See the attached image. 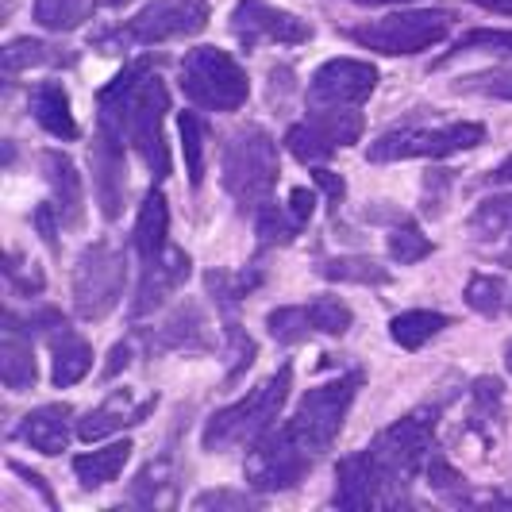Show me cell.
Returning <instances> with one entry per match:
<instances>
[{"label": "cell", "mask_w": 512, "mask_h": 512, "mask_svg": "<svg viewBox=\"0 0 512 512\" xmlns=\"http://www.w3.org/2000/svg\"><path fill=\"white\" fill-rule=\"evenodd\" d=\"M255 505V497H247V493H235V489H208L201 497H193V509H251Z\"/></svg>", "instance_id": "f6af8a7d"}, {"label": "cell", "mask_w": 512, "mask_h": 512, "mask_svg": "<svg viewBox=\"0 0 512 512\" xmlns=\"http://www.w3.org/2000/svg\"><path fill=\"white\" fill-rule=\"evenodd\" d=\"M501 409H505V385L497 378H474V385H470V416H474V424L501 420Z\"/></svg>", "instance_id": "f35d334b"}, {"label": "cell", "mask_w": 512, "mask_h": 512, "mask_svg": "<svg viewBox=\"0 0 512 512\" xmlns=\"http://www.w3.org/2000/svg\"><path fill=\"white\" fill-rule=\"evenodd\" d=\"M289 389H293V370L282 366L274 378H266L262 385H255L243 401L212 412L205 432H201V447L216 455V451H231V447H243V443L262 439L274 428V420L282 416V405H285V397H289Z\"/></svg>", "instance_id": "3957f363"}, {"label": "cell", "mask_w": 512, "mask_h": 512, "mask_svg": "<svg viewBox=\"0 0 512 512\" xmlns=\"http://www.w3.org/2000/svg\"><path fill=\"white\" fill-rule=\"evenodd\" d=\"M455 93L466 97H493V101H512V66H497V70H482V74H466L451 85Z\"/></svg>", "instance_id": "8d00e7d4"}, {"label": "cell", "mask_w": 512, "mask_h": 512, "mask_svg": "<svg viewBox=\"0 0 512 512\" xmlns=\"http://www.w3.org/2000/svg\"><path fill=\"white\" fill-rule=\"evenodd\" d=\"M447 328H451V316L447 312H432V308H409V312H397L389 320L393 343L405 347V351H420L428 339H436Z\"/></svg>", "instance_id": "4316f807"}, {"label": "cell", "mask_w": 512, "mask_h": 512, "mask_svg": "<svg viewBox=\"0 0 512 512\" xmlns=\"http://www.w3.org/2000/svg\"><path fill=\"white\" fill-rule=\"evenodd\" d=\"M231 35L255 51V47H301L312 43V24L297 20L293 12H282L266 0H239L231 8Z\"/></svg>", "instance_id": "4fadbf2b"}, {"label": "cell", "mask_w": 512, "mask_h": 512, "mask_svg": "<svg viewBox=\"0 0 512 512\" xmlns=\"http://www.w3.org/2000/svg\"><path fill=\"white\" fill-rule=\"evenodd\" d=\"M58 62L70 66L74 54H66L54 43H43V39H12L4 47V70H8V77L20 74V70H31V66H58Z\"/></svg>", "instance_id": "f546056e"}, {"label": "cell", "mask_w": 512, "mask_h": 512, "mask_svg": "<svg viewBox=\"0 0 512 512\" xmlns=\"http://www.w3.org/2000/svg\"><path fill=\"white\" fill-rule=\"evenodd\" d=\"M255 231H258V247H285V243H293L305 228L297 224V216L289 208H278L270 201V205H262L255 212Z\"/></svg>", "instance_id": "1f68e13d"}, {"label": "cell", "mask_w": 512, "mask_h": 512, "mask_svg": "<svg viewBox=\"0 0 512 512\" xmlns=\"http://www.w3.org/2000/svg\"><path fill=\"white\" fill-rule=\"evenodd\" d=\"M131 0H97V8H124Z\"/></svg>", "instance_id": "11a10c76"}, {"label": "cell", "mask_w": 512, "mask_h": 512, "mask_svg": "<svg viewBox=\"0 0 512 512\" xmlns=\"http://www.w3.org/2000/svg\"><path fill=\"white\" fill-rule=\"evenodd\" d=\"M424 470H428V486L436 489V493H443L447 501H466V497H462V489H466V478H462L459 470H455V466H451L447 459L432 455V459L424 462Z\"/></svg>", "instance_id": "b9f144b4"}, {"label": "cell", "mask_w": 512, "mask_h": 512, "mask_svg": "<svg viewBox=\"0 0 512 512\" xmlns=\"http://www.w3.org/2000/svg\"><path fill=\"white\" fill-rule=\"evenodd\" d=\"M339 509H370V505H389V482H385L378 459L366 451H355L335 466V497Z\"/></svg>", "instance_id": "9a60e30c"}, {"label": "cell", "mask_w": 512, "mask_h": 512, "mask_svg": "<svg viewBox=\"0 0 512 512\" xmlns=\"http://www.w3.org/2000/svg\"><path fill=\"white\" fill-rule=\"evenodd\" d=\"M189 274H193V258L178 251V247H166V255H158L154 262H143V282L135 289L131 316H147L154 308H162L185 285Z\"/></svg>", "instance_id": "d6986e66"}, {"label": "cell", "mask_w": 512, "mask_h": 512, "mask_svg": "<svg viewBox=\"0 0 512 512\" xmlns=\"http://www.w3.org/2000/svg\"><path fill=\"white\" fill-rule=\"evenodd\" d=\"M470 231L486 243H512V193H493L470 216Z\"/></svg>", "instance_id": "f1b7e54d"}, {"label": "cell", "mask_w": 512, "mask_h": 512, "mask_svg": "<svg viewBox=\"0 0 512 512\" xmlns=\"http://www.w3.org/2000/svg\"><path fill=\"white\" fill-rule=\"evenodd\" d=\"M451 170H432L428 178H424V212L428 216H443V205H447V193H451Z\"/></svg>", "instance_id": "ee69618b"}, {"label": "cell", "mask_w": 512, "mask_h": 512, "mask_svg": "<svg viewBox=\"0 0 512 512\" xmlns=\"http://www.w3.org/2000/svg\"><path fill=\"white\" fill-rule=\"evenodd\" d=\"M131 362V343H116L112 355H108V366H104V378H116L120 370H128Z\"/></svg>", "instance_id": "f907efd6"}, {"label": "cell", "mask_w": 512, "mask_h": 512, "mask_svg": "<svg viewBox=\"0 0 512 512\" xmlns=\"http://www.w3.org/2000/svg\"><path fill=\"white\" fill-rule=\"evenodd\" d=\"M70 405H39L20 420L16 439H24L39 455H62L70 447Z\"/></svg>", "instance_id": "7402d4cb"}, {"label": "cell", "mask_w": 512, "mask_h": 512, "mask_svg": "<svg viewBox=\"0 0 512 512\" xmlns=\"http://www.w3.org/2000/svg\"><path fill=\"white\" fill-rule=\"evenodd\" d=\"M93 0H35L31 16L43 31H74L85 24Z\"/></svg>", "instance_id": "836d02e7"}, {"label": "cell", "mask_w": 512, "mask_h": 512, "mask_svg": "<svg viewBox=\"0 0 512 512\" xmlns=\"http://www.w3.org/2000/svg\"><path fill=\"white\" fill-rule=\"evenodd\" d=\"M308 320H312V328L324 335H347L351 332V324H355V312L347 301H339V297H316L312 305H308Z\"/></svg>", "instance_id": "74e56055"}, {"label": "cell", "mask_w": 512, "mask_h": 512, "mask_svg": "<svg viewBox=\"0 0 512 512\" xmlns=\"http://www.w3.org/2000/svg\"><path fill=\"white\" fill-rule=\"evenodd\" d=\"M220 174H224V189L239 205V212H258L262 205H270V193L282 174L274 135L258 124L231 131L224 154H220Z\"/></svg>", "instance_id": "7a4b0ae2"}, {"label": "cell", "mask_w": 512, "mask_h": 512, "mask_svg": "<svg viewBox=\"0 0 512 512\" xmlns=\"http://www.w3.org/2000/svg\"><path fill=\"white\" fill-rule=\"evenodd\" d=\"M455 27V16L443 12V8H401V12H389L382 20H366L359 27H347L343 35L351 43H359L362 51L374 54H424L439 47Z\"/></svg>", "instance_id": "5b68a950"}, {"label": "cell", "mask_w": 512, "mask_h": 512, "mask_svg": "<svg viewBox=\"0 0 512 512\" xmlns=\"http://www.w3.org/2000/svg\"><path fill=\"white\" fill-rule=\"evenodd\" d=\"M39 166H43V178L51 185L62 228H81L85 224V185H81L74 158L66 151H43L39 154Z\"/></svg>", "instance_id": "ffe728a7"}, {"label": "cell", "mask_w": 512, "mask_h": 512, "mask_svg": "<svg viewBox=\"0 0 512 512\" xmlns=\"http://www.w3.org/2000/svg\"><path fill=\"white\" fill-rule=\"evenodd\" d=\"M31 116L35 124L54 135V139H77V120H74V108H70V93L62 89V81H39L31 89Z\"/></svg>", "instance_id": "603a6c76"}, {"label": "cell", "mask_w": 512, "mask_h": 512, "mask_svg": "<svg viewBox=\"0 0 512 512\" xmlns=\"http://www.w3.org/2000/svg\"><path fill=\"white\" fill-rule=\"evenodd\" d=\"M470 51H489V54H501V58H512V31L474 27V31H466L459 43H455V51L447 54V58H455V54H470Z\"/></svg>", "instance_id": "60d3db41"}, {"label": "cell", "mask_w": 512, "mask_h": 512, "mask_svg": "<svg viewBox=\"0 0 512 512\" xmlns=\"http://www.w3.org/2000/svg\"><path fill=\"white\" fill-rule=\"evenodd\" d=\"M166 235H170V208H166V197L158 189H151L143 208H139V216H135V235H131L135 255L143 262H154L158 255H166V247H170Z\"/></svg>", "instance_id": "cb8c5ba5"}, {"label": "cell", "mask_w": 512, "mask_h": 512, "mask_svg": "<svg viewBox=\"0 0 512 512\" xmlns=\"http://www.w3.org/2000/svg\"><path fill=\"white\" fill-rule=\"evenodd\" d=\"M359 4H409V0H359Z\"/></svg>", "instance_id": "9f6ffc18"}, {"label": "cell", "mask_w": 512, "mask_h": 512, "mask_svg": "<svg viewBox=\"0 0 512 512\" xmlns=\"http://www.w3.org/2000/svg\"><path fill=\"white\" fill-rule=\"evenodd\" d=\"M31 224H35V231H39V239L51 247V251H58V228H62V216H58V208L51 205H39L35 212H31Z\"/></svg>", "instance_id": "bcb514c9"}, {"label": "cell", "mask_w": 512, "mask_h": 512, "mask_svg": "<svg viewBox=\"0 0 512 512\" xmlns=\"http://www.w3.org/2000/svg\"><path fill=\"white\" fill-rule=\"evenodd\" d=\"M178 85L185 101L208 112H239L251 97L247 70L220 47H197L181 58Z\"/></svg>", "instance_id": "8992f818"}, {"label": "cell", "mask_w": 512, "mask_h": 512, "mask_svg": "<svg viewBox=\"0 0 512 512\" xmlns=\"http://www.w3.org/2000/svg\"><path fill=\"white\" fill-rule=\"evenodd\" d=\"M385 247H389V258L401 262V266H412V262H420V258L432 255V239L416 228L412 220L393 224V228H389V239H385Z\"/></svg>", "instance_id": "e575fe53"}, {"label": "cell", "mask_w": 512, "mask_h": 512, "mask_svg": "<svg viewBox=\"0 0 512 512\" xmlns=\"http://www.w3.org/2000/svg\"><path fill=\"white\" fill-rule=\"evenodd\" d=\"M131 439H120V443H108L101 451H85V455H77L74 459V474L77 482L85 489H104L112 486L116 478H120V470L128 466L131 459Z\"/></svg>", "instance_id": "484cf974"}, {"label": "cell", "mask_w": 512, "mask_h": 512, "mask_svg": "<svg viewBox=\"0 0 512 512\" xmlns=\"http://www.w3.org/2000/svg\"><path fill=\"white\" fill-rule=\"evenodd\" d=\"M181 131V154H185V170H189V185L201 189L205 181V124L197 112H181L178 116Z\"/></svg>", "instance_id": "d6a6232c"}, {"label": "cell", "mask_w": 512, "mask_h": 512, "mask_svg": "<svg viewBox=\"0 0 512 512\" xmlns=\"http://www.w3.org/2000/svg\"><path fill=\"white\" fill-rule=\"evenodd\" d=\"M285 208L297 216V224H301V228H308V220H312V212H316V193L305 189V185H297V189L289 193V205Z\"/></svg>", "instance_id": "7dc6e473"}, {"label": "cell", "mask_w": 512, "mask_h": 512, "mask_svg": "<svg viewBox=\"0 0 512 512\" xmlns=\"http://www.w3.org/2000/svg\"><path fill=\"white\" fill-rule=\"evenodd\" d=\"M293 89V70L289 66H274L270 70V97H285Z\"/></svg>", "instance_id": "816d5d0a"}, {"label": "cell", "mask_w": 512, "mask_h": 512, "mask_svg": "<svg viewBox=\"0 0 512 512\" xmlns=\"http://www.w3.org/2000/svg\"><path fill=\"white\" fill-rule=\"evenodd\" d=\"M124 285H128V258L116 251L108 239L89 243L74 266V308L81 320L97 324L112 308L124 301Z\"/></svg>", "instance_id": "9c48e42d"}, {"label": "cell", "mask_w": 512, "mask_h": 512, "mask_svg": "<svg viewBox=\"0 0 512 512\" xmlns=\"http://www.w3.org/2000/svg\"><path fill=\"white\" fill-rule=\"evenodd\" d=\"M505 366H509V374H512V339L505 343Z\"/></svg>", "instance_id": "6f0895ef"}, {"label": "cell", "mask_w": 512, "mask_h": 512, "mask_svg": "<svg viewBox=\"0 0 512 512\" xmlns=\"http://www.w3.org/2000/svg\"><path fill=\"white\" fill-rule=\"evenodd\" d=\"M154 405H158V397L135 401L131 389H116V393L104 397L97 409H89L81 420H77V439L97 443V439L116 436V432H124V428H135V424H143V420L151 416Z\"/></svg>", "instance_id": "ac0fdd59"}, {"label": "cell", "mask_w": 512, "mask_h": 512, "mask_svg": "<svg viewBox=\"0 0 512 512\" xmlns=\"http://www.w3.org/2000/svg\"><path fill=\"white\" fill-rule=\"evenodd\" d=\"M0 378L12 393H24L39 382V366H35V347L31 335L24 332L20 316L8 312L4 316V343H0Z\"/></svg>", "instance_id": "44dd1931"}, {"label": "cell", "mask_w": 512, "mask_h": 512, "mask_svg": "<svg viewBox=\"0 0 512 512\" xmlns=\"http://www.w3.org/2000/svg\"><path fill=\"white\" fill-rule=\"evenodd\" d=\"M131 501L135 505H147V509L174 505V466H170V459H158L139 470V478L131 486Z\"/></svg>", "instance_id": "4dcf8cb0"}, {"label": "cell", "mask_w": 512, "mask_h": 512, "mask_svg": "<svg viewBox=\"0 0 512 512\" xmlns=\"http://www.w3.org/2000/svg\"><path fill=\"white\" fill-rule=\"evenodd\" d=\"M51 355H54L51 382L58 385V389H70V385H77L93 370V347H89V339H81L74 328L54 332Z\"/></svg>", "instance_id": "d4e9b609"}, {"label": "cell", "mask_w": 512, "mask_h": 512, "mask_svg": "<svg viewBox=\"0 0 512 512\" xmlns=\"http://www.w3.org/2000/svg\"><path fill=\"white\" fill-rule=\"evenodd\" d=\"M312 178H316V185L328 193L332 208H339V201L347 197V181L339 178V174H332V170H324V166H316V170H312Z\"/></svg>", "instance_id": "c3c4849f"}, {"label": "cell", "mask_w": 512, "mask_h": 512, "mask_svg": "<svg viewBox=\"0 0 512 512\" xmlns=\"http://www.w3.org/2000/svg\"><path fill=\"white\" fill-rule=\"evenodd\" d=\"M8 470H12V474H20V478H24L27 486H31L35 493H39V497H43V505H47V509H54V505H58V501H54V489L47 486V482H43V474L27 470L24 462H8Z\"/></svg>", "instance_id": "681fc988"}, {"label": "cell", "mask_w": 512, "mask_h": 512, "mask_svg": "<svg viewBox=\"0 0 512 512\" xmlns=\"http://www.w3.org/2000/svg\"><path fill=\"white\" fill-rule=\"evenodd\" d=\"M378 89V70L362 58H328L308 77L305 101L312 112L320 108H359Z\"/></svg>", "instance_id": "5bb4252c"}, {"label": "cell", "mask_w": 512, "mask_h": 512, "mask_svg": "<svg viewBox=\"0 0 512 512\" xmlns=\"http://www.w3.org/2000/svg\"><path fill=\"white\" fill-rule=\"evenodd\" d=\"M4 274H8V282H12V289L20 293V297H31V293H43V285H47V278H43V270L31 262L24 270V258H20V251H8V266H4Z\"/></svg>", "instance_id": "7bdbcfd3"}, {"label": "cell", "mask_w": 512, "mask_h": 512, "mask_svg": "<svg viewBox=\"0 0 512 512\" xmlns=\"http://www.w3.org/2000/svg\"><path fill=\"white\" fill-rule=\"evenodd\" d=\"M143 343H147V351H158V355H166V351H212L216 347L212 324L197 301H181L158 328L143 332Z\"/></svg>", "instance_id": "e0dca14e"}, {"label": "cell", "mask_w": 512, "mask_h": 512, "mask_svg": "<svg viewBox=\"0 0 512 512\" xmlns=\"http://www.w3.org/2000/svg\"><path fill=\"white\" fill-rule=\"evenodd\" d=\"M362 139V116L355 108H320L308 120L293 124L285 131V151L293 154L297 162L316 166L324 158H332L335 151L351 147Z\"/></svg>", "instance_id": "8fae6325"}, {"label": "cell", "mask_w": 512, "mask_h": 512, "mask_svg": "<svg viewBox=\"0 0 512 512\" xmlns=\"http://www.w3.org/2000/svg\"><path fill=\"white\" fill-rule=\"evenodd\" d=\"M362 385V374H343L335 382H324L316 389H308L301 397V405L293 412V420L285 424V432L305 447L308 455H324L332 451L335 436L343 432V420L355 405V393Z\"/></svg>", "instance_id": "52a82bcc"}, {"label": "cell", "mask_w": 512, "mask_h": 512, "mask_svg": "<svg viewBox=\"0 0 512 512\" xmlns=\"http://www.w3.org/2000/svg\"><path fill=\"white\" fill-rule=\"evenodd\" d=\"M308 466H312V455L282 428V432H266L262 439H255L243 474L262 493H282L305 478Z\"/></svg>", "instance_id": "7c38bea8"}, {"label": "cell", "mask_w": 512, "mask_h": 512, "mask_svg": "<svg viewBox=\"0 0 512 512\" xmlns=\"http://www.w3.org/2000/svg\"><path fill=\"white\" fill-rule=\"evenodd\" d=\"M478 8H489V12H501V16H512V0H470Z\"/></svg>", "instance_id": "db71d44e"}, {"label": "cell", "mask_w": 512, "mask_h": 512, "mask_svg": "<svg viewBox=\"0 0 512 512\" xmlns=\"http://www.w3.org/2000/svg\"><path fill=\"white\" fill-rule=\"evenodd\" d=\"M320 278L328 282H351V285H389V270L382 262H374L370 255H339L324 258L320 266Z\"/></svg>", "instance_id": "83f0119b"}, {"label": "cell", "mask_w": 512, "mask_h": 512, "mask_svg": "<svg viewBox=\"0 0 512 512\" xmlns=\"http://www.w3.org/2000/svg\"><path fill=\"white\" fill-rule=\"evenodd\" d=\"M436 436V409H416L405 420L389 424L382 436L370 443V455L382 466L385 482H389V505H397V497H405L409 478L428 462Z\"/></svg>", "instance_id": "ba28073f"}, {"label": "cell", "mask_w": 512, "mask_h": 512, "mask_svg": "<svg viewBox=\"0 0 512 512\" xmlns=\"http://www.w3.org/2000/svg\"><path fill=\"white\" fill-rule=\"evenodd\" d=\"M486 143L482 124H443V128H397L370 143V162H401V158H451Z\"/></svg>", "instance_id": "30bf717a"}, {"label": "cell", "mask_w": 512, "mask_h": 512, "mask_svg": "<svg viewBox=\"0 0 512 512\" xmlns=\"http://www.w3.org/2000/svg\"><path fill=\"white\" fill-rule=\"evenodd\" d=\"M489 185H512V158H505L497 170H489Z\"/></svg>", "instance_id": "f5cc1de1"}, {"label": "cell", "mask_w": 512, "mask_h": 512, "mask_svg": "<svg viewBox=\"0 0 512 512\" xmlns=\"http://www.w3.org/2000/svg\"><path fill=\"white\" fill-rule=\"evenodd\" d=\"M166 112H170V93L162 77L154 74L151 58L124 66L97 93V131L120 143L128 139L158 181L170 174V147L162 131Z\"/></svg>", "instance_id": "6da1fadb"}, {"label": "cell", "mask_w": 512, "mask_h": 512, "mask_svg": "<svg viewBox=\"0 0 512 512\" xmlns=\"http://www.w3.org/2000/svg\"><path fill=\"white\" fill-rule=\"evenodd\" d=\"M89 166H93V189L104 220H120L124 197H128V162H124V143L97 131L89 143Z\"/></svg>", "instance_id": "2e32d148"}, {"label": "cell", "mask_w": 512, "mask_h": 512, "mask_svg": "<svg viewBox=\"0 0 512 512\" xmlns=\"http://www.w3.org/2000/svg\"><path fill=\"white\" fill-rule=\"evenodd\" d=\"M266 328H270V335H274L282 347H297V343H305L308 335L316 332L312 320H308V305L274 308V312L266 316Z\"/></svg>", "instance_id": "d590c367"}, {"label": "cell", "mask_w": 512, "mask_h": 512, "mask_svg": "<svg viewBox=\"0 0 512 512\" xmlns=\"http://www.w3.org/2000/svg\"><path fill=\"white\" fill-rule=\"evenodd\" d=\"M462 297H466V305L474 308V312H482V316H497V312L505 308V282H501V278H493V274H474Z\"/></svg>", "instance_id": "ab89813d"}, {"label": "cell", "mask_w": 512, "mask_h": 512, "mask_svg": "<svg viewBox=\"0 0 512 512\" xmlns=\"http://www.w3.org/2000/svg\"><path fill=\"white\" fill-rule=\"evenodd\" d=\"M212 20L208 0H151L143 12H135L128 24L93 35V47L104 54H120L128 47H162L174 39L201 35Z\"/></svg>", "instance_id": "277c9868"}]
</instances>
